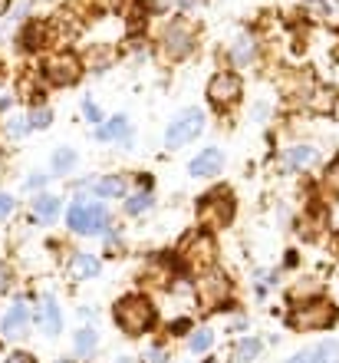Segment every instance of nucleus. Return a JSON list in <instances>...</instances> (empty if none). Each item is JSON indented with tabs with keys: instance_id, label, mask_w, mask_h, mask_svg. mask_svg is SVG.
I'll list each match as a JSON object with an SVG mask.
<instances>
[{
	"instance_id": "obj_30",
	"label": "nucleus",
	"mask_w": 339,
	"mask_h": 363,
	"mask_svg": "<svg viewBox=\"0 0 339 363\" xmlns=\"http://www.w3.org/2000/svg\"><path fill=\"white\" fill-rule=\"evenodd\" d=\"M300 297H306V301H313V297H323L320 294V284H316V281H310V284H297L290 291V301H300Z\"/></svg>"
},
{
	"instance_id": "obj_10",
	"label": "nucleus",
	"mask_w": 339,
	"mask_h": 363,
	"mask_svg": "<svg viewBox=\"0 0 339 363\" xmlns=\"http://www.w3.org/2000/svg\"><path fill=\"white\" fill-rule=\"evenodd\" d=\"M161 43H165L168 60H185L191 50H195V30H191L188 20H175V23H168Z\"/></svg>"
},
{
	"instance_id": "obj_11",
	"label": "nucleus",
	"mask_w": 339,
	"mask_h": 363,
	"mask_svg": "<svg viewBox=\"0 0 339 363\" xmlns=\"http://www.w3.org/2000/svg\"><path fill=\"white\" fill-rule=\"evenodd\" d=\"M224 172V152L221 149H205V152H198L195 159H191L188 165V175L191 179H217V175Z\"/></svg>"
},
{
	"instance_id": "obj_37",
	"label": "nucleus",
	"mask_w": 339,
	"mask_h": 363,
	"mask_svg": "<svg viewBox=\"0 0 339 363\" xmlns=\"http://www.w3.org/2000/svg\"><path fill=\"white\" fill-rule=\"evenodd\" d=\"M47 179H50V175H43V172H33V175H30V179H27V189H40V185H47Z\"/></svg>"
},
{
	"instance_id": "obj_15",
	"label": "nucleus",
	"mask_w": 339,
	"mask_h": 363,
	"mask_svg": "<svg viewBox=\"0 0 339 363\" xmlns=\"http://www.w3.org/2000/svg\"><path fill=\"white\" fill-rule=\"evenodd\" d=\"M40 327H43L47 337H57L59 330H63V314H59V304L53 294H47L43 304H40Z\"/></svg>"
},
{
	"instance_id": "obj_24",
	"label": "nucleus",
	"mask_w": 339,
	"mask_h": 363,
	"mask_svg": "<svg viewBox=\"0 0 339 363\" xmlns=\"http://www.w3.org/2000/svg\"><path fill=\"white\" fill-rule=\"evenodd\" d=\"M47 43V27L43 23H30L27 30H23V37H20V47L23 50H40Z\"/></svg>"
},
{
	"instance_id": "obj_44",
	"label": "nucleus",
	"mask_w": 339,
	"mask_h": 363,
	"mask_svg": "<svg viewBox=\"0 0 339 363\" xmlns=\"http://www.w3.org/2000/svg\"><path fill=\"white\" fill-rule=\"evenodd\" d=\"M333 60H336V63H339V50H336V53H333Z\"/></svg>"
},
{
	"instance_id": "obj_39",
	"label": "nucleus",
	"mask_w": 339,
	"mask_h": 363,
	"mask_svg": "<svg viewBox=\"0 0 339 363\" xmlns=\"http://www.w3.org/2000/svg\"><path fill=\"white\" fill-rule=\"evenodd\" d=\"M99 7L103 10H119L122 7V0H99Z\"/></svg>"
},
{
	"instance_id": "obj_33",
	"label": "nucleus",
	"mask_w": 339,
	"mask_h": 363,
	"mask_svg": "<svg viewBox=\"0 0 339 363\" xmlns=\"http://www.w3.org/2000/svg\"><path fill=\"white\" fill-rule=\"evenodd\" d=\"M188 330H191V320H188V317H181V320H171V324H168V334L171 337H185Z\"/></svg>"
},
{
	"instance_id": "obj_23",
	"label": "nucleus",
	"mask_w": 339,
	"mask_h": 363,
	"mask_svg": "<svg viewBox=\"0 0 339 363\" xmlns=\"http://www.w3.org/2000/svg\"><path fill=\"white\" fill-rule=\"evenodd\" d=\"M73 165H76V152H73V149H67V145H63V149H57V152H53V159H50L53 175H69V172H73Z\"/></svg>"
},
{
	"instance_id": "obj_18",
	"label": "nucleus",
	"mask_w": 339,
	"mask_h": 363,
	"mask_svg": "<svg viewBox=\"0 0 339 363\" xmlns=\"http://www.w3.org/2000/svg\"><path fill=\"white\" fill-rule=\"evenodd\" d=\"M59 215V199L57 195H40V199H33V218L37 221H47V225H53Z\"/></svg>"
},
{
	"instance_id": "obj_16",
	"label": "nucleus",
	"mask_w": 339,
	"mask_h": 363,
	"mask_svg": "<svg viewBox=\"0 0 339 363\" xmlns=\"http://www.w3.org/2000/svg\"><path fill=\"white\" fill-rule=\"evenodd\" d=\"M336 103H339V93H336L333 86H316V89H313V96L306 99L310 113H316V116H330V113H336Z\"/></svg>"
},
{
	"instance_id": "obj_31",
	"label": "nucleus",
	"mask_w": 339,
	"mask_h": 363,
	"mask_svg": "<svg viewBox=\"0 0 339 363\" xmlns=\"http://www.w3.org/2000/svg\"><path fill=\"white\" fill-rule=\"evenodd\" d=\"M7 133L17 139V135H27L30 133V123H27V116H10L7 119Z\"/></svg>"
},
{
	"instance_id": "obj_41",
	"label": "nucleus",
	"mask_w": 339,
	"mask_h": 363,
	"mask_svg": "<svg viewBox=\"0 0 339 363\" xmlns=\"http://www.w3.org/2000/svg\"><path fill=\"white\" fill-rule=\"evenodd\" d=\"M333 255H336V258H339V231H336V235H333Z\"/></svg>"
},
{
	"instance_id": "obj_20",
	"label": "nucleus",
	"mask_w": 339,
	"mask_h": 363,
	"mask_svg": "<svg viewBox=\"0 0 339 363\" xmlns=\"http://www.w3.org/2000/svg\"><path fill=\"white\" fill-rule=\"evenodd\" d=\"M260 350H264V344L257 340V337H241L234 344V360L237 363H251L260 357Z\"/></svg>"
},
{
	"instance_id": "obj_27",
	"label": "nucleus",
	"mask_w": 339,
	"mask_h": 363,
	"mask_svg": "<svg viewBox=\"0 0 339 363\" xmlns=\"http://www.w3.org/2000/svg\"><path fill=\"white\" fill-rule=\"evenodd\" d=\"M151 208V191H135L125 199V215H142Z\"/></svg>"
},
{
	"instance_id": "obj_3",
	"label": "nucleus",
	"mask_w": 339,
	"mask_h": 363,
	"mask_svg": "<svg viewBox=\"0 0 339 363\" xmlns=\"http://www.w3.org/2000/svg\"><path fill=\"white\" fill-rule=\"evenodd\" d=\"M336 320H339V311L326 297L300 301V304H293L290 317H287V324H290L293 330H300V334H306V330H330Z\"/></svg>"
},
{
	"instance_id": "obj_29",
	"label": "nucleus",
	"mask_w": 339,
	"mask_h": 363,
	"mask_svg": "<svg viewBox=\"0 0 339 363\" xmlns=\"http://www.w3.org/2000/svg\"><path fill=\"white\" fill-rule=\"evenodd\" d=\"M27 123H30V129H50V123H53V113H50L47 106H37V109H30Z\"/></svg>"
},
{
	"instance_id": "obj_17",
	"label": "nucleus",
	"mask_w": 339,
	"mask_h": 363,
	"mask_svg": "<svg viewBox=\"0 0 339 363\" xmlns=\"http://www.w3.org/2000/svg\"><path fill=\"white\" fill-rule=\"evenodd\" d=\"M93 189L99 199H125L129 191V179L125 175H103V179L93 182Z\"/></svg>"
},
{
	"instance_id": "obj_25",
	"label": "nucleus",
	"mask_w": 339,
	"mask_h": 363,
	"mask_svg": "<svg viewBox=\"0 0 339 363\" xmlns=\"http://www.w3.org/2000/svg\"><path fill=\"white\" fill-rule=\"evenodd\" d=\"M310 354H313V363H339V344L336 340H320Z\"/></svg>"
},
{
	"instance_id": "obj_22",
	"label": "nucleus",
	"mask_w": 339,
	"mask_h": 363,
	"mask_svg": "<svg viewBox=\"0 0 339 363\" xmlns=\"http://www.w3.org/2000/svg\"><path fill=\"white\" fill-rule=\"evenodd\" d=\"M96 347H99V330H93V327H83V330L76 334V340H73V350L79 357H93Z\"/></svg>"
},
{
	"instance_id": "obj_19",
	"label": "nucleus",
	"mask_w": 339,
	"mask_h": 363,
	"mask_svg": "<svg viewBox=\"0 0 339 363\" xmlns=\"http://www.w3.org/2000/svg\"><path fill=\"white\" fill-rule=\"evenodd\" d=\"M96 135H99L103 143H115V139H122L125 143V135H129V119H125V116H113L105 125L96 129Z\"/></svg>"
},
{
	"instance_id": "obj_28",
	"label": "nucleus",
	"mask_w": 339,
	"mask_h": 363,
	"mask_svg": "<svg viewBox=\"0 0 339 363\" xmlns=\"http://www.w3.org/2000/svg\"><path fill=\"white\" fill-rule=\"evenodd\" d=\"M323 189H326L330 199H339V159L326 165V172H323Z\"/></svg>"
},
{
	"instance_id": "obj_45",
	"label": "nucleus",
	"mask_w": 339,
	"mask_h": 363,
	"mask_svg": "<svg viewBox=\"0 0 339 363\" xmlns=\"http://www.w3.org/2000/svg\"><path fill=\"white\" fill-rule=\"evenodd\" d=\"M57 363H73V360H57Z\"/></svg>"
},
{
	"instance_id": "obj_21",
	"label": "nucleus",
	"mask_w": 339,
	"mask_h": 363,
	"mask_svg": "<svg viewBox=\"0 0 339 363\" xmlns=\"http://www.w3.org/2000/svg\"><path fill=\"white\" fill-rule=\"evenodd\" d=\"M254 50H257V43L251 37H237L234 43H231V63H237V67H247V63L254 60Z\"/></svg>"
},
{
	"instance_id": "obj_8",
	"label": "nucleus",
	"mask_w": 339,
	"mask_h": 363,
	"mask_svg": "<svg viewBox=\"0 0 339 363\" xmlns=\"http://www.w3.org/2000/svg\"><path fill=\"white\" fill-rule=\"evenodd\" d=\"M217 258V245L211 238V231H191L188 238L181 241V261L195 271H207Z\"/></svg>"
},
{
	"instance_id": "obj_14",
	"label": "nucleus",
	"mask_w": 339,
	"mask_h": 363,
	"mask_svg": "<svg viewBox=\"0 0 339 363\" xmlns=\"http://www.w3.org/2000/svg\"><path fill=\"white\" fill-rule=\"evenodd\" d=\"M67 274H69V281H93L99 274V258L89 255V251H76L73 258H69Z\"/></svg>"
},
{
	"instance_id": "obj_38",
	"label": "nucleus",
	"mask_w": 339,
	"mask_h": 363,
	"mask_svg": "<svg viewBox=\"0 0 339 363\" xmlns=\"http://www.w3.org/2000/svg\"><path fill=\"white\" fill-rule=\"evenodd\" d=\"M287 363H313V354H310V350H297V354H293Z\"/></svg>"
},
{
	"instance_id": "obj_7",
	"label": "nucleus",
	"mask_w": 339,
	"mask_h": 363,
	"mask_svg": "<svg viewBox=\"0 0 339 363\" xmlns=\"http://www.w3.org/2000/svg\"><path fill=\"white\" fill-rule=\"evenodd\" d=\"M83 77V60L73 50H59L43 60V79L50 86H76Z\"/></svg>"
},
{
	"instance_id": "obj_40",
	"label": "nucleus",
	"mask_w": 339,
	"mask_h": 363,
	"mask_svg": "<svg viewBox=\"0 0 339 363\" xmlns=\"http://www.w3.org/2000/svg\"><path fill=\"white\" fill-rule=\"evenodd\" d=\"M149 363H165V354H161V350H151V354H149Z\"/></svg>"
},
{
	"instance_id": "obj_26",
	"label": "nucleus",
	"mask_w": 339,
	"mask_h": 363,
	"mask_svg": "<svg viewBox=\"0 0 339 363\" xmlns=\"http://www.w3.org/2000/svg\"><path fill=\"white\" fill-rule=\"evenodd\" d=\"M188 347H191V354H207L211 347H214V330H195L191 334V340H188Z\"/></svg>"
},
{
	"instance_id": "obj_13",
	"label": "nucleus",
	"mask_w": 339,
	"mask_h": 363,
	"mask_svg": "<svg viewBox=\"0 0 339 363\" xmlns=\"http://www.w3.org/2000/svg\"><path fill=\"white\" fill-rule=\"evenodd\" d=\"M0 330H4V337H23L30 330V307L27 304H13L4 314V320H0Z\"/></svg>"
},
{
	"instance_id": "obj_32",
	"label": "nucleus",
	"mask_w": 339,
	"mask_h": 363,
	"mask_svg": "<svg viewBox=\"0 0 339 363\" xmlns=\"http://www.w3.org/2000/svg\"><path fill=\"white\" fill-rule=\"evenodd\" d=\"M10 287H13V268H10L7 261H0V297L7 294Z\"/></svg>"
},
{
	"instance_id": "obj_46",
	"label": "nucleus",
	"mask_w": 339,
	"mask_h": 363,
	"mask_svg": "<svg viewBox=\"0 0 339 363\" xmlns=\"http://www.w3.org/2000/svg\"><path fill=\"white\" fill-rule=\"evenodd\" d=\"M205 363H217V360H205Z\"/></svg>"
},
{
	"instance_id": "obj_42",
	"label": "nucleus",
	"mask_w": 339,
	"mask_h": 363,
	"mask_svg": "<svg viewBox=\"0 0 339 363\" xmlns=\"http://www.w3.org/2000/svg\"><path fill=\"white\" fill-rule=\"evenodd\" d=\"M7 10H10V0H0V17H4Z\"/></svg>"
},
{
	"instance_id": "obj_34",
	"label": "nucleus",
	"mask_w": 339,
	"mask_h": 363,
	"mask_svg": "<svg viewBox=\"0 0 339 363\" xmlns=\"http://www.w3.org/2000/svg\"><path fill=\"white\" fill-rule=\"evenodd\" d=\"M83 113H86V119H89V123H103V113L96 109L93 99H86V103H83Z\"/></svg>"
},
{
	"instance_id": "obj_43",
	"label": "nucleus",
	"mask_w": 339,
	"mask_h": 363,
	"mask_svg": "<svg viewBox=\"0 0 339 363\" xmlns=\"http://www.w3.org/2000/svg\"><path fill=\"white\" fill-rule=\"evenodd\" d=\"M115 363H132V357H119V360H115Z\"/></svg>"
},
{
	"instance_id": "obj_5",
	"label": "nucleus",
	"mask_w": 339,
	"mask_h": 363,
	"mask_svg": "<svg viewBox=\"0 0 339 363\" xmlns=\"http://www.w3.org/2000/svg\"><path fill=\"white\" fill-rule=\"evenodd\" d=\"M67 225L76 231V235H103V231L109 228V211H105L103 201L76 199L69 215H67Z\"/></svg>"
},
{
	"instance_id": "obj_2",
	"label": "nucleus",
	"mask_w": 339,
	"mask_h": 363,
	"mask_svg": "<svg viewBox=\"0 0 339 363\" xmlns=\"http://www.w3.org/2000/svg\"><path fill=\"white\" fill-rule=\"evenodd\" d=\"M237 215V201H234V191L217 185L211 189L207 195L198 199V221H201V231H221L227 228Z\"/></svg>"
},
{
	"instance_id": "obj_35",
	"label": "nucleus",
	"mask_w": 339,
	"mask_h": 363,
	"mask_svg": "<svg viewBox=\"0 0 339 363\" xmlns=\"http://www.w3.org/2000/svg\"><path fill=\"white\" fill-rule=\"evenodd\" d=\"M13 205H17V201L10 199L7 191H0V218H7L10 211H13Z\"/></svg>"
},
{
	"instance_id": "obj_6",
	"label": "nucleus",
	"mask_w": 339,
	"mask_h": 363,
	"mask_svg": "<svg viewBox=\"0 0 339 363\" xmlns=\"http://www.w3.org/2000/svg\"><path fill=\"white\" fill-rule=\"evenodd\" d=\"M205 113L201 109H181L175 119H171V125L165 129V149H171V152H178L181 145H188V143H195L201 133H205Z\"/></svg>"
},
{
	"instance_id": "obj_12",
	"label": "nucleus",
	"mask_w": 339,
	"mask_h": 363,
	"mask_svg": "<svg viewBox=\"0 0 339 363\" xmlns=\"http://www.w3.org/2000/svg\"><path fill=\"white\" fill-rule=\"evenodd\" d=\"M316 159H320V152H316L313 145H290V149L283 152L280 165H283V172H303V169H310Z\"/></svg>"
},
{
	"instance_id": "obj_9",
	"label": "nucleus",
	"mask_w": 339,
	"mask_h": 363,
	"mask_svg": "<svg viewBox=\"0 0 339 363\" xmlns=\"http://www.w3.org/2000/svg\"><path fill=\"white\" fill-rule=\"evenodd\" d=\"M241 96H244V83L237 73H214L207 83V103L214 106L217 113H227L231 106H237Z\"/></svg>"
},
{
	"instance_id": "obj_1",
	"label": "nucleus",
	"mask_w": 339,
	"mask_h": 363,
	"mask_svg": "<svg viewBox=\"0 0 339 363\" xmlns=\"http://www.w3.org/2000/svg\"><path fill=\"white\" fill-rule=\"evenodd\" d=\"M113 320L125 337H145L159 320V311L151 304V297L145 294H125L115 301Z\"/></svg>"
},
{
	"instance_id": "obj_36",
	"label": "nucleus",
	"mask_w": 339,
	"mask_h": 363,
	"mask_svg": "<svg viewBox=\"0 0 339 363\" xmlns=\"http://www.w3.org/2000/svg\"><path fill=\"white\" fill-rule=\"evenodd\" d=\"M7 363H37V357L27 354V350H13V354L7 357Z\"/></svg>"
},
{
	"instance_id": "obj_4",
	"label": "nucleus",
	"mask_w": 339,
	"mask_h": 363,
	"mask_svg": "<svg viewBox=\"0 0 339 363\" xmlns=\"http://www.w3.org/2000/svg\"><path fill=\"white\" fill-rule=\"evenodd\" d=\"M195 291H198V301L205 311H224L231 304L234 284L224 271H201V277L195 281Z\"/></svg>"
}]
</instances>
